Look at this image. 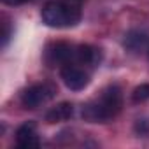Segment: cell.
Here are the masks:
<instances>
[{
    "mask_svg": "<svg viewBox=\"0 0 149 149\" xmlns=\"http://www.w3.org/2000/svg\"><path fill=\"white\" fill-rule=\"evenodd\" d=\"M72 114H74V105L70 102H61L46 112V121L47 123H61V121L70 119Z\"/></svg>",
    "mask_w": 149,
    "mask_h": 149,
    "instance_id": "obj_9",
    "label": "cell"
},
{
    "mask_svg": "<svg viewBox=\"0 0 149 149\" xmlns=\"http://www.w3.org/2000/svg\"><path fill=\"white\" fill-rule=\"evenodd\" d=\"M102 61V53L98 47L95 46H77L76 47V54H74V63H79V65H84V67H98Z\"/></svg>",
    "mask_w": 149,
    "mask_h": 149,
    "instance_id": "obj_7",
    "label": "cell"
},
{
    "mask_svg": "<svg viewBox=\"0 0 149 149\" xmlns=\"http://www.w3.org/2000/svg\"><path fill=\"white\" fill-rule=\"evenodd\" d=\"M56 95V86L49 84V83H42V84H33L30 88H26L21 95V104L26 109H39L40 105L47 104L49 100H53Z\"/></svg>",
    "mask_w": 149,
    "mask_h": 149,
    "instance_id": "obj_3",
    "label": "cell"
},
{
    "mask_svg": "<svg viewBox=\"0 0 149 149\" xmlns=\"http://www.w3.org/2000/svg\"><path fill=\"white\" fill-rule=\"evenodd\" d=\"M4 4H9V6H18V4H25L28 0H2Z\"/></svg>",
    "mask_w": 149,
    "mask_h": 149,
    "instance_id": "obj_12",
    "label": "cell"
},
{
    "mask_svg": "<svg viewBox=\"0 0 149 149\" xmlns=\"http://www.w3.org/2000/svg\"><path fill=\"white\" fill-rule=\"evenodd\" d=\"M42 23L51 28H70L81 21V9L63 0H49L40 11Z\"/></svg>",
    "mask_w": 149,
    "mask_h": 149,
    "instance_id": "obj_2",
    "label": "cell"
},
{
    "mask_svg": "<svg viewBox=\"0 0 149 149\" xmlns=\"http://www.w3.org/2000/svg\"><path fill=\"white\" fill-rule=\"evenodd\" d=\"M16 146L21 149H35L40 146L37 130H35V123H25L18 128L16 132Z\"/></svg>",
    "mask_w": 149,
    "mask_h": 149,
    "instance_id": "obj_6",
    "label": "cell"
},
{
    "mask_svg": "<svg viewBox=\"0 0 149 149\" xmlns=\"http://www.w3.org/2000/svg\"><path fill=\"white\" fill-rule=\"evenodd\" d=\"M135 132L140 135H149V121L147 119H139L135 125Z\"/></svg>",
    "mask_w": 149,
    "mask_h": 149,
    "instance_id": "obj_11",
    "label": "cell"
},
{
    "mask_svg": "<svg viewBox=\"0 0 149 149\" xmlns=\"http://www.w3.org/2000/svg\"><path fill=\"white\" fill-rule=\"evenodd\" d=\"M74 54H76V47L68 46L65 42H56L51 44L46 53H44V60L49 67H65L74 63Z\"/></svg>",
    "mask_w": 149,
    "mask_h": 149,
    "instance_id": "obj_5",
    "label": "cell"
},
{
    "mask_svg": "<svg viewBox=\"0 0 149 149\" xmlns=\"http://www.w3.org/2000/svg\"><path fill=\"white\" fill-rule=\"evenodd\" d=\"M123 46L130 51V53H140L149 49V35L140 32V30H130L125 35Z\"/></svg>",
    "mask_w": 149,
    "mask_h": 149,
    "instance_id": "obj_8",
    "label": "cell"
},
{
    "mask_svg": "<svg viewBox=\"0 0 149 149\" xmlns=\"http://www.w3.org/2000/svg\"><path fill=\"white\" fill-rule=\"evenodd\" d=\"M60 77L63 81V84L72 90V91H81L84 90L88 84H90V76L88 72L81 67H77L76 63H70V65H65L61 67L60 70Z\"/></svg>",
    "mask_w": 149,
    "mask_h": 149,
    "instance_id": "obj_4",
    "label": "cell"
},
{
    "mask_svg": "<svg viewBox=\"0 0 149 149\" xmlns=\"http://www.w3.org/2000/svg\"><path fill=\"white\" fill-rule=\"evenodd\" d=\"M132 100L137 102V104L149 100V84H140V86H137V88L133 90V93H132Z\"/></svg>",
    "mask_w": 149,
    "mask_h": 149,
    "instance_id": "obj_10",
    "label": "cell"
},
{
    "mask_svg": "<svg viewBox=\"0 0 149 149\" xmlns=\"http://www.w3.org/2000/svg\"><path fill=\"white\" fill-rule=\"evenodd\" d=\"M123 107V91L118 84H111L102 90L100 97L83 105V119L88 123H109Z\"/></svg>",
    "mask_w": 149,
    "mask_h": 149,
    "instance_id": "obj_1",
    "label": "cell"
}]
</instances>
